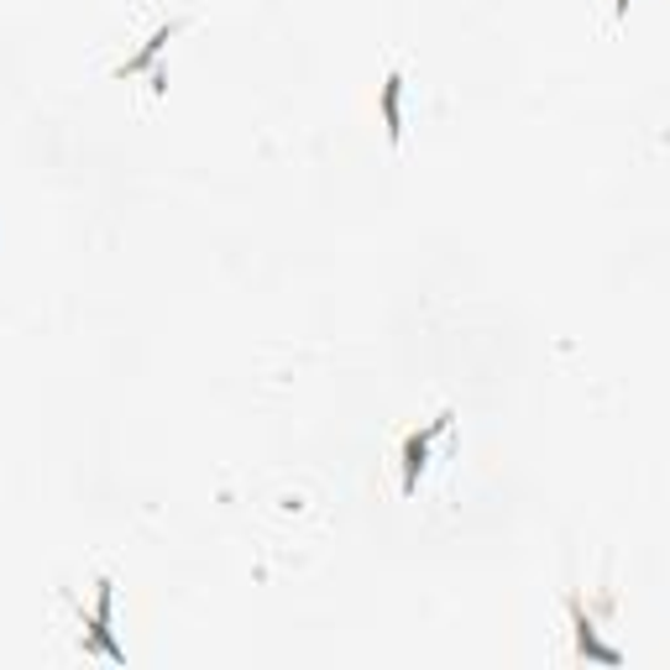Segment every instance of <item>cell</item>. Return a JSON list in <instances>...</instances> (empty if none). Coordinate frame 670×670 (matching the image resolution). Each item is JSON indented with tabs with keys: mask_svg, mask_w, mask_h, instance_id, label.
Wrapping results in <instances>:
<instances>
[{
	"mask_svg": "<svg viewBox=\"0 0 670 670\" xmlns=\"http://www.w3.org/2000/svg\"><path fill=\"white\" fill-rule=\"evenodd\" d=\"M451 419H456V414H451V409H440L425 429H409V435H403V446H399V487H403V498H414V492H419V477L429 472V451H435V440L451 429Z\"/></svg>",
	"mask_w": 670,
	"mask_h": 670,
	"instance_id": "6da1fadb",
	"label": "cell"
},
{
	"mask_svg": "<svg viewBox=\"0 0 670 670\" xmlns=\"http://www.w3.org/2000/svg\"><path fill=\"white\" fill-rule=\"evenodd\" d=\"M110 613H115V582L100 576L95 582V608L84 618V655H106L115 666H126V644L110 634Z\"/></svg>",
	"mask_w": 670,
	"mask_h": 670,
	"instance_id": "7a4b0ae2",
	"label": "cell"
},
{
	"mask_svg": "<svg viewBox=\"0 0 670 670\" xmlns=\"http://www.w3.org/2000/svg\"><path fill=\"white\" fill-rule=\"evenodd\" d=\"M565 613H571V629H576V655H582V660H592V666H608V670L623 666V649L602 644V634H597V618L582 608V597H565Z\"/></svg>",
	"mask_w": 670,
	"mask_h": 670,
	"instance_id": "3957f363",
	"label": "cell"
},
{
	"mask_svg": "<svg viewBox=\"0 0 670 670\" xmlns=\"http://www.w3.org/2000/svg\"><path fill=\"white\" fill-rule=\"evenodd\" d=\"M179 32H184V22H179V16H173V22H162V27H153V37H147V42H142V48H136L132 58H126V63H115V80H136V74L158 69L162 48H168V42H173Z\"/></svg>",
	"mask_w": 670,
	"mask_h": 670,
	"instance_id": "277c9868",
	"label": "cell"
},
{
	"mask_svg": "<svg viewBox=\"0 0 670 670\" xmlns=\"http://www.w3.org/2000/svg\"><path fill=\"white\" fill-rule=\"evenodd\" d=\"M377 110H382V132H388V142L399 147L403 142V69H388V74H382Z\"/></svg>",
	"mask_w": 670,
	"mask_h": 670,
	"instance_id": "5b68a950",
	"label": "cell"
},
{
	"mask_svg": "<svg viewBox=\"0 0 670 670\" xmlns=\"http://www.w3.org/2000/svg\"><path fill=\"white\" fill-rule=\"evenodd\" d=\"M629 5H634V0H613V16H629Z\"/></svg>",
	"mask_w": 670,
	"mask_h": 670,
	"instance_id": "8992f818",
	"label": "cell"
}]
</instances>
